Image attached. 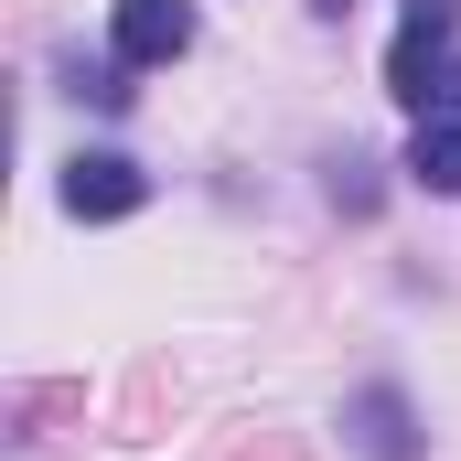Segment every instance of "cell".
Segmentation results:
<instances>
[{
    "label": "cell",
    "instance_id": "cell-5",
    "mask_svg": "<svg viewBox=\"0 0 461 461\" xmlns=\"http://www.w3.org/2000/svg\"><path fill=\"white\" fill-rule=\"evenodd\" d=\"M408 172H419L429 194H461V108L419 118V140H408Z\"/></svg>",
    "mask_w": 461,
    "mask_h": 461
},
{
    "label": "cell",
    "instance_id": "cell-2",
    "mask_svg": "<svg viewBox=\"0 0 461 461\" xmlns=\"http://www.w3.org/2000/svg\"><path fill=\"white\" fill-rule=\"evenodd\" d=\"M183 43H194L183 0H118V65H172Z\"/></svg>",
    "mask_w": 461,
    "mask_h": 461
},
{
    "label": "cell",
    "instance_id": "cell-1",
    "mask_svg": "<svg viewBox=\"0 0 461 461\" xmlns=\"http://www.w3.org/2000/svg\"><path fill=\"white\" fill-rule=\"evenodd\" d=\"M140 161H118V150H86V161H65V215H86V226H118V215H140Z\"/></svg>",
    "mask_w": 461,
    "mask_h": 461
},
{
    "label": "cell",
    "instance_id": "cell-3",
    "mask_svg": "<svg viewBox=\"0 0 461 461\" xmlns=\"http://www.w3.org/2000/svg\"><path fill=\"white\" fill-rule=\"evenodd\" d=\"M386 86H397L408 108H461V54H451V43H408V32H397Z\"/></svg>",
    "mask_w": 461,
    "mask_h": 461
},
{
    "label": "cell",
    "instance_id": "cell-4",
    "mask_svg": "<svg viewBox=\"0 0 461 461\" xmlns=\"http://www.w3.org/2000/svg\"><path fill=\"white\" fill-rule=\"evenodd\" d=\"M354 451L365 461H419V429H408V397L397 386H365L354 397Z\"/></svg>",
    "mask_w": 461,
    "mask_h": 461
},
{
    "label": "cell",
    "instance_id": "cell-8",
    "mask_svg": "<svg viewBox=\"0 0 461 461\" xmlns=\"http://www.w3.org/2000/svg\"><path fill=\"white\" fill-rule=\"evenodd\" d=\"M312 11H354V0H312Z\"/></svg>",
    "mask_w": 461,
    "mask_h": 461
},
{
    "label": "cell",
    "instance_id": "cell-7",
    "mask_svg": "<svg viewBox=\"0 0 461 461\" xmlns=\"http://www.w3.org/2000/svg\"><path fill=\"white\" fill-rule=\"evenodd\" d=\"M226 461H301V451H290V440H279V429H258V440H236Z\"/></svg>",
    "mask_w": 461,
    "mask_h": 461
},
{
    "label": "cell",
    "instance_id": "cell-6",
    "mask_svg": "<svg viewBox=\"0 0 461 461\" xmlns=\"http://www.w3.org/2000/svg\"><path fill=\"white\" fill-rule=\"evenodd\" d=\"M461 32V0H408V43H451Z\"/></svg>",
    "mask_w": 461,
    "mask_h": 461
}]
</instances>
